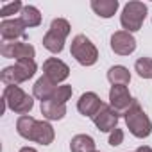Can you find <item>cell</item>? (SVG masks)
I'll list each match as a JSON object with an SVG mask.
<instances>
[{"instance_id":"16","label":"cell","mask_w":152,"mask_h":152,"mask_svg":"<svg viewBox=\"0 0 152 152\" xmlns=\"http://www.w3.org/2000/svg\"><path fill=\"white\" fill-rule=\"evenodd\" d=\"M41 115L45 120H63L66 115V104H57L54 100H43L41 102Z\"/></svg>"},{"instance_id":"19","label":"cell","mask_w":152,"mask_h":152,"mask_svg":"<svg viewBox=\"0 0 152 152\" xmlns=\"http://www.w3.org/2000/svg\"><path fill=\"white\" fill-rule=\"evenodd\" d=\"M70 150L72 152H95V140L88 134H77L70 141Z\"/></svg>"},{"instance_id":"10","label":"cell","mask_w":152,"mask_h":152,"mask_svg":"<svg viewBox=\"0 0 152 152\" xmlns=\"http://www.w3.org/2000/svg\"><path fill=\"white\" fill-rule=\"evenodd\" d=\"M43 75L48 77L50 81H54L56 84L63 83L68 79L70 75V68L64 61L57 59V57H48L45 63H43Z\"/></svg>"},{"instance_id":"21","label":"cell","mask_w":152,"mask_h":152,"mask_svg":"<svg viewBox=\"0 0 152 152\" xmlns=\"http://www.w3.org/2000/svg\"><path fill=\"white\" fill-rule=\"evenodd\" d=\"M36 118H32L31 115H23L16 120V131L22 138L29 140L31 141V136H32V131H34V125H36Z\"/></svg>"},{"instance_id":"14","label":"cell","mask_w":152,"mask_h":152,"mask_svg":"<svg viewBox=\"0 0 152 152\" xmlns=\"http://www.w3.org/2000/svg\"><path fill=\"white\" fill-rule=\"evenodd\" d=\"M54 138H56V132H54V127L50 125V122L48 120H38L34 125L31 141H36L39 145H50L54 141Z\"/></svg>"},{"instance_id":"7","label":"cell","mask_w":152,"mask_h":152,"mask_svg":"<svg viewBox=\"0 0 152 152\" xmlns=\"http://www.w3.org/2000/svg\"><path fill=\"white\" fill-rule=\"evenodd\" d=\"M0 54L7 59H34L36 50L31 43H23V41H4L0 45Z\"/></svg>"},{"instance_id":"28","label":"cell","mask_w":152,"mask_h":152,"mask_svg":"<svg viewBox=\"0 0 152 152\" xmlns=\"http://www.w3.org/2000/svg\"><path fill=\"white\" fill-rule=\"evenodd\" d=\"M95 152H99V150H95Z\"/></svg>"},{"instance_id":"22","label":"cell","mask_w":152,"mask_h":152,"mask_svg":"<svg viewBox=\"0 0 152 152\" xmlns=\"http://www.w3.org/2000/svg\"><path fill=\"white\" fill-rule=\"evenodd\" d=\"M134 70L141 79H152V57H140L134 63Z\"/></svg>"},{"instance_id":"27","label":"cell","mask_w":152,"mask_h":152,"mask_svg":"<svg viewBox=\"0 0 152 152\" xmlns=\"http://www.w3.org/2000/svg\"><path fill=\"white\" fill-rule=\"evenodd\" d=\"M20 152H38L34 147H23V148H20Z\"/></svg>"},{"instance_id":"9","label":"cell","mask_w":152,"mask_h":152,"mask_svg":"<svg viewBox=\"0 0 152 152\" xmlns=\"http://www.w3.org/2000/svg\"><path fill=\"white\" fill-rule=\"evenodd\" d=\"M118 118H120V115H118L109 104H104V106L100 107V111H99L91 120H93L95 127H97L100 132H113V131L116 129V125H118Z\"/></svg>"},{"instance_id":"3","label":"cell","mask_w":152,"mask_h":152,"mask_svg":"<svg viewBox=\"0 0 152 152\" xmlns=\"http://www.w3.org/2000/svg\"><path fill=\"white\" fill-rule=\"evenodd\" d=\"M70 29H72V27H70L68 20H64V18H54L52 23H50L48 32L43 36V47H45L48 52H52V54L63 52V48H64V39L68 38Z\"/></svg>"},{"instance_id":"11","label":"cell","mask_w":152,"mask_h":152,"mask_svg":"<svg viewBox=\"0 0 152 152\" xmlns=\"http://www.w3.org/2000/svg\"><path fill=\"white\" fill-rule=\"evenodd\" d=\"M111 50L118 56H129L136 50V39L127 31H116L111 36Z\"/></svg>"},{"instance_id":"24","label":"cell","mask_w":152,"mask_h":152,"mask_svg":"<svg viewBox=\"0 0 152 152\" xmlns=\"http://www.w3.org/2000/svg\"><path fill=\"white\" fill-rule=\"evenodd\" d=\"M22 9H23V4L18 2V0H15V2L4 4L2 7H0V16H2L4 20H7V16L16 15V13H22Z\"/></svg>"},{"instance_id":"13","label":"cell","mask_w":152,"mask_h":152,"mask_svg":"<svg viewBox=\"0 0 152 152\" xmlns=\"http://www.w3.org/2000/svg\"><path fill=\"white\" fill-rule=\"evenodd\" d=\"M25 25L20 18H13V20H2L0 23V36L4 41H16L18 38H25Z\"/></svg>"},{"instance_id":"15","label":"cell","mask_w":152,"mask_h":152,"mask_svg":"<svg viewBox=\"0 0 152 152\" xmlns=\"http://www.w3.org/2000/svg\"><path fill=\"white\" fill-rule=\"evenodd\" d=\"M56 90H57V84L54 81H50L48 77H45V75H41L32 86V95L43 102V100H50L52 95L56 93Z\"/></svg>"},{"instance_id":"25","label":"cell","mask_w":152,"mask_h":152,"mask_svg":"<svg viewBox=\"0 0 152 152\" xmlns=\"http://www.w3.org/2000/svg\"><path fill=\"white\" fill-rule=\"evenodd\" d=\"M122 143H124V131L116 127V129L109 134V145H111V147H118V145H122Z\"/></svg>"},{"instance_id":"20","label":"cell","mask_w":152,"mask_h":152,"mask_svg":"<svg viewBox=\"0 0 152 152\" xmlns=\"http://www.w3.org/2000/svg\"><path fill=\"white\" fill-rule=\"evenodd\" d=\"M20 20L23 22L25 27H38L41 23V13L34 6H23L20 13Z\"/></svg>"},{"instance_id":"2","label":"cell","mask_w":152,"mask_h":152,"mask_svg":"<svg viewBox=\"0 0 152 152\" xmlns=\"http://www.w3.org/2000/svg\"><path fill=\"white\" fill-rule=\"evenodd\" d=\"M124 118H125V125H127V129H129V132L132 136L141 138V140L147 138V136H150V132H152V122L147 116V113L141 109V106L138 104V100L131 106V109L124 115Z\"/></svg>"},{"instance_id":"5","label":"cell","mask_w":152,"mask_h":152,"mask_svg":"<svg viewBox=\"0 0 152 152\" xmlns=\"http://www.w3.org/2000/svg\"><path fill=\"white\" fill-rule=\"evenodd\" d=\"M4 104L16 115H27L34 107V100L29 93H25L20 86H6L4 88Z\"/></svg>"},{"instance_id":"26","label":"cell","mask_w":152,"mask_h":152,"mask_svg":"<svg viewBox=\"0 0 152 152\" xmlns=\"http://www.w3.org/2000/svg\"><path fill=\"white\" fill-rule=\"evenodd\" d=\"M136 152H152V148H150V147H147V145H141V147H138V148H136Z\"/></svg>"},{"instance_id":"8","label":"cell","mask_w":152,"mask_h":152,"mask_svg":"<svg viewBox=\"0 0 152 152\" xmlns=\"http://www.w3.org/2000/svg\"><path fill=\"white\" fill-rule=\"evenodd\" d=\"M134 102L136 100L129 93L127 86H111V90H109V106L118 115H125Z\"/></svg>"},{"instance_id":"17","label":"cell","mask_w":152,"mask_h":152,"mask_svg":"<svg viewBox=\"0 0 152 152\" xmlns=\"http://www.w3.org/2000/svg\"><path fill=\"white\" fill-rule=\"evenodd\" d=\"M91 9L100 18H111L118 11V0H91Z\"/></svg>"},{"instance_id":"23","label":"cell","mask_w":152,"mask_h":152,"mask_svg":"<svg viewBox=\"0 0 152 152\" xmlns=\"http://www.w3.org/2000/svg\"><path fill=\"white\" fill-rule=\"evenodd\" d=\"M72 93H73L72 86L63 84V86H57V90H56V93L52 95L50 100H54V102H57V104H66V102L72 99Z\"/></svg>"},{"instance_id":"4","label":"cell","mask_w":152,"mask_h":152,"mask_svg":"<svg viewBox=\"0 0 152 152\" xmlns=\"http://www.w3.org/2000/svg\"><path fill=\"white\" fill-rule=\"evenodd\" d=\"M70 54L75 57V61H77L79 64H83V66H93L97 63V59H99L97 47L84 34H77V36L72 39Z\"/></svg>"},{"instance_id":"1","label":"cell","mask_w":152,"mask_h":152,"mask_svg":"<svg viewBox=\"0 0 152 152\" xmlns=\"http://www.w3.org/2000/svg\"><path fill=\"white\" fill-rule=\"evenodd\" d=\"M38 64L34 59H20L13 66H6L0 73V79L6 86H18L20 83L29 81L36 73Z\"/></svg>"},{"instance_id":"12","label":"cell","mask_w":152,"mask_h":152,"mask_svg":"<svg viewBox=\"0 0 152 152\" xmlns=\"http://www.w3.org/2000/svg\"><path fill=\"white\" fill-rule=\"evenodd\" d=\"M102 106H104V102H102L100 97H99L97 93H93V91L83 93L81 99L77 100V109H79V113H81L83 116H90V118H93V116L100 111Z\"/></svg>"},{"instance_id":"6","label":"cell","mask_w":152,"mask_h":152,"mask_svg":"<svg viewBox=\"0 0 152 152\" xmlns=\"http://www.w3.org/2000/svg\"><path fill=\"white\" fill-rule=\"evenodd\" d=\"M147 16V6L143 2H138V0H132V2H127L124 6V11L120 15V23L124 27V31L127 32H136L141 29L143 22Z\"/></svg>"},{"instance_id":"18","label":"cell","mask_w":152,"mask_h":152,"mask_svg":"<svg viewBox=\"0 0 152 152\" xmlns=\"http://www.w3.org/2000/svg\"><path fill=\"white\" fill-rule=\"evenodd\" d=\"M107 81L113 86H127L131 83V72L122 64H115L107 72Z\"/></svg>"}]
</instances>
